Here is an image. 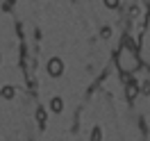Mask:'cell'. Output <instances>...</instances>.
<instances>
[{
    "instance_id": "cell-1",
    "label": "cell",
    "mask_w": 150,
    "mask_h": 141,
    "mask_svg": "<svg viewBox=\"0 0 150 141\" xmlns=\"http://www.w3.org/2000/svg\"><path fill=\"white\" fill-rule=\"evenodd\" d=\"M116 2H118V0H107V5H109V7H114Z\"/></svg>"
}]
</instances>
